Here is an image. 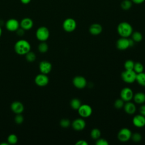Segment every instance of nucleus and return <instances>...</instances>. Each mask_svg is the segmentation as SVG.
Instances as JSON below:
<instances>
[{
	"label": "nucleus",
	"instance_id": "a878e982",
	"mask_svg": "<svg viewBox=\"0 0 145 145\" xmlns=\"http://www.w3.org/2000/svg\"><path fill=\"white\" fill-rule=\"evenodd\" d=\"M38 50L41 53H45L48 50V45L45 41H41L38 46Z\"/></svg>",
	"mask_w": 145,
	"mask_h": 145
},
{
	"label": "nucleus",
	"instance_id": "1a4fd4ad",
	"mask_svg": "<svg viewBox=\"0 0 145 145\" xmlns=\"http://www.w3.org/2000/svg\"><path fill=\"white\" fill-rule=\"evenodd\" d=\"M20 27V23L18 20L12 18L8 19L6 23V29L11 32L16 31Z\"/></svg>",
	"mask_w": 145,
	"mask_h": 145
},
{
	"label": "nucleus",
	"instance_id": "4468645a",
	"mask_svg": "<svg viewBox=\"0 0 145 145\" xmlns=\"http://www.w3.org/2000/svg\"><path fill=\"white\" fill-rule=\"evenodd\" d=\"M86 126L85 121L82 118H77L72 123V128L76 131H80L84 129Z\"/></svg>",
	"mask_w": 145,
	"mask_h": 145
},
{
	"label": "nucleus",
	"instance_id": "e433bc0d",
	"mask_svg": "<svg viewBox=\"0 0 145 145\" xmlns=\"http://www.w3.org/2000/svg\"><path fill=\"white\" fill-rule=\"evenodd\" d=\"M76 145H87L88 143L84 140H79L75 143Z\"/></svg>",
	"mask_w": 145,
	"mask_h": 145
},
{
	"label": "nucleus",
	"instance_id": "9b49d317",
	"mask_svg": "<svg viewBox=\"0 0 145 145\" xmlns=\"http://www.w3.org/2000/svg\"><path fill=\"white\" fill-rule=\"evenodd\" d=\"M74 86L79 89L84 88L87 85V80L82 76H76L72 80Z\"/></svg>",
	"mask_w": 145,
	"mask_h": 145
},
{
	"label": "nucleus",
	"instance_id": "f257e3e1",
	"mask_svg": "<svg viewBox=\"0 0 145 145\" xmlns=\"http://www.w3.org/2000/svg\"><path fill=\"white\" fill-rule=\"evenodd\" d=\"M15 52L19 55H25L31 50V45L25 40H18L14 45Z\"/></svg>",
	"mask_w": 145,
	"mask_h": 145
},
{
	"label": "nucleus",
	"instance_id": "2f4dec72",
	"mask_svg": "<svg viewBox=\"0 0 145 145\" xmlns=\"http://www.w3.org/2000/svg\"><path fill=\"white\" fill-rule=\"evenodd\" d=\"M60 125L63 128H67L70 125V121L69 120L66 118H63L60 121Z\"/></svg>",
	"mask_w": 145,
	"mask_h": 145
},
{
	"label": "nucleus",
	"instance_id": "423d86ee",
	"mask_svg": "<svg viewBox=\"0 0 145 145\" xmlns=\"http://www.w3.org/2000/svg\"><path fill=\"white\" fill-rule=\"evenodd\" d=\"M131 132L130 130L127 128H123L121 129L118 133V139L122 142L128 141L131 137Z\"/></svg>",
	"mask_w": 145,
	"mask_h": 145
},
{
	"label": "nucleus",
	"instance_id": "a211bd4d",
	"mask_svg": "<svg viewBox=\"0 0 145 145\" xmlns=\"http://www.w3.org/2000/svg\"><path fill=\"white\" fill-rule=\"evenodd\" d=\"M103 31L102 26L99 23H93L91 24L89 28V31L93 35H98L101 33Z\"/></svg>",
	"mask_w": 145,
	"mask_h": 145
},
{
	"label": "nucleus",
	"instance_id": "c9c22d12",
	"mask_svg": "<svg viewBox=\"0 0 145 145\" xmlns=\"http://www.w3.org/2000/svg\"><path fill=\"white\" fill-rule=\"evenodd\" d=\"M16 33L19 35V36H22V35H24V29H23V28H22L21 27H20V28H18L16 31Z\"/></svg>",
	"mask_w": 145,
	"mask_h": 145
},
{
	"label": "nucleus",
	"instance_id": "4c0bfd02",
	"mask_svg": "<svg viewBox=\"0 0 145 145\" xmlns=\"http://www.w3.org/2000/svg\"><path fill=\"white\" fill-rule=\"evenodd\" d=\"M139 111H140V114L145 116V105H143L140 106Z\"/></svg>",
	"mask_w": 145,
	"mask_h": 145
},
{
	"label": "nucleus",
	"instance_id": "f3484780",
	"mask_svg": "<svg viewBox=\"0 0 145 145\" xmlns=\"http://www.w3.org/2000/svg\"><path fill=\"white\" fill-rule=\"evenodd\" d=\"M11 109L16 114H21L24 110V105L20 101H14L11 104Z\"/></svg>",
	"mask_w": 145,
	"mask_h": 145
},
{
	"label": "nucleus",
	"instance_id": "412c9836",
	"mask_svg": "<svg viewBox=\"0 0 145 145\" xmlns=\"http://www.w3.org/2000/svg\"><path fill=\"white\" fill-rule=\"evenodd\" d=\"M135 80L140 86L145 87V73L142 72L140 73L137 74Z\"/></svg>",
	"mask_w": 145,
	"mask_h": 145
},
{
	"label": "nucleus",
	"instance_id": "4be33fe9",
	"mask_svg": "<svg viewBox=\"0 0 145 145\" xmlns=\"http://www.w3.org/2000/svg\"><path fill=\"white\" fill-rule=\"evenodd\" d=\"M133 2L131 0H123L121 3V7L123 10H129L132 7Z\"/></svg>",
	"mask_w": 145,
	"mask_h": 145
},
{
	"label": "nucleus",
	"instance_id": "58836bf2",
	"mask_svg": "<svg viewBox=\"0 0 145 145\" xmlns=\"http://www.w3.org/2000/svg\"><path fill=\"white\" fill-rule=\"evenodd\" d=\"M132 1L133 3L137 4V5H139L141 4L142 3H143L144 2L145 0H131Z\"/></svg>",
	"mask_w": 145,
	"mask_h": 145
},
{
	"label": "nucleus",
	"instance_id": "7c9ffc66",
	"mask_svg": "<svg viewBox=\"0 0 145 145\" xmlns=\"http://www.w3.org/2000/svg\"><path fill=\"white\" fill-rule=\"evenodd\" d=\"M114 105L117 109H121L124 106V101L121 98L117 99L114 104Z\"/></svg>",
	"mask_w": 145,
	"mask_h": 145
},
{
	"label": "nucleus",
	"instance_id": "a19ab883",
	"mask_svg": "<svg viewBox=\"0 0 145 145\" xmlns=\"http://www.w3.org/2000/svg\"><path fill=\"white\" fill-rule=\"evenodd\" d=\"M31 0H20L21 2L23 3V4H24V5H27V4H28L30 2H31Z\"/></svg>",
	"mask_w": 145,
	"mask_h": 145
},
{
	"label": "nucleus",
	"instance_id": "aec40b11",
	"mask_svg": "<svg viewBox=\"0 0 145 145\" xmlns=\"http://www.w3.org/2000/svg\"><path fill=\"white\" fill-rule=\"evenodd\" d=\"M135 102L137 104H143L145 102V94L143 92H138L133 96Z\"/></svg>",
	"mask_w": 145,
	"mask_h": 145
},
{
	"label": "nucleus",
	"instance_id": "0eeeda50",
	"mask_svg": "<svg viewBox=\"0 0 145 145\" xmlns=\"http://www.w3.org/2000/svg\"><path fill=\"white\" fill-rule=\"evenodd\" d=\"M78 110L79 114L82 117H83V118L89 117L92 113V108L87 104L81 105V106L79 107Z\"/></svg>",
	"mask_w": 145,
	"mask_h": 145
},
{
	"label": "nucleus",
	"instance_id": "f704fd0d",
	"mask_svg": "<svg viewBox=\"0 0 145 145\" xmlns=\"http://www.w3.org/2000/svg\"><path fill=\"white\" fill-rule=\"evenodd\" d=\"M96 144L97 145H108L109 143L108 141L104 139V138H101V139H97L96 142Z\"/></svg>",
	"mask_w": 145,
	"mask_h": 145
},
{
	"label": "nucleus",
	"instance_id": "72a5a7b5",
	"mask_svg": "<svg viewBox=\"0 0 145 145\" xmlns=\"http://www.w3.org/2000/svg\"><path fill=\"white\" fill-rule=\"evenodd\" d=\"M24 117L21 114H16V116L15 117V122L17 124H21L23 122Z\"/></svg>",
	"mask_w": 145,
	"mask_h": 145
},
{
	"label": "nucleus",
	"instance_id": "79ce46f5",
	"mask_svg": "<svg viewBox=\"0 0 145 145\" xmlns=\"http://www.w3.org/2000/svg\"><path fill=\"white\" fill-rule=\"evenodd\" d=\"M2 32V29H1V27H0V37L1 36Z\"/></svg>",
	"mask_w": 145,
	"mask_h": 145
},
{
	"label": "nucleus",
	"instance_id": "9d476101",
	"mask_svg": "<svg viewBox=\"0 0 145 145\" xmlns=\"http://www.w3.org/2000/svg\"><path fill=\"white\" fill-rule=\"evenodd\" d=\"M121 98L124 101H130L133 98V92L131 89L128 87L123 88L120 93Z\"/></svg>",
	"mask_w": 145,
	"mask_h": 145
},
{
	"label": "nucleus",
	"instance_id": "cd10ccee",
	"mask_svg": "<svg viewBox=\"0 0 145 145\" xmlns=\"http://www.w3.org/2000/svg\"><path fill=\"white\" fill-rule=\"evenodd\" d=\"M18 140V138L15 134H11L9 135L7 137V141L8 144H16Z\"/></svg>",
	"mask_w": 145,
	"mask_h": 145
},
{
	"label": "nucleus",
	"instance_id": "473e14b6",
	"mask_svg": "<svg viewBox=\"0 0 145 145\" xmlns=\"http://www.w3.org/2000/svg\"><path fill=\"white\" fill-rule=\"evenodd\" d=\"M131 138L134 142H139L142 139V135L139 133H134L133 134H131Z\"/></svg>",
	"mask_w": 145,
	"mask_h": 145
},
{
	"label": "nucleus",
	"instance_id": "f03ea898",
	"mask_svg": "<svg viewBox=\"0 0 145 145\" xmlns=\"http://www.w3.org/2000/svg\"><path fill=\"white\" fill-rule=\"evenodd\" d=\"M117 32L121 37L127 38L133 33V27L129 23L123 22L118 25Z\"/></svg>",
	"mask_w": 145,
	"mask_h": 145
},
{
	"label": "nucleus",
	"instance_id": "2eb2a0df",
	"mask_svg": "<svg viewBox=\"0 0 145 145\" xmlns=\"http://www.w3.org/2000/svg\"><path fill=\"white\" fill-rule=\"evenodd\" d=\"M133 123L137 127H142L145 125V116L142 114L136 115L133 119Z\"/></svg>",
	"mask_w": 145,
	"mask_h": 145
},
{
	"label": "nucleus",
	"instance_id": "f8f14e48",
	"mask_svg": "<svg viewBox=\"0 0 145 145\" xmlns=\"http://www.w3.org/2000/svg\"><path fill=\"white\" fill-rule=\"evenodd\" d=\"M52 64L47 61H42L39 64V69L41 73L48 74L52 70Z\"/></svg>",
	"mask_w": 145,
	"mask_h": 145
},
{
	"label": "nucleus",
	"instance_id": "7ed1b4c3",
	"mask_svg": "<svg viewBox=\"0 0 145 145\" xmlns=\"http://www.w3.org/2000/svg\"><path fill=\"white\" fill-rule=\"evenodd\" d=\"M50 32L48 28L44 26H41L38 28L36 32L37 39L41 41H45L49 38Z\"/></svg>",
	"mask_w": 145,
	"mask_h": 145
},
{
	"label": "nucleus",
	"instance_id": "6e6552de",
	"mask_svg": "<svg viewBox=\"0 0 145 145\" xmlns=\"http://www.w3.org/2000/svg\"><path fill=\"white\" fill-rule=\"evenodd\" d=\"M35 83L40 87L46 86L49 83V78L46 74H40L37 75L35 78Z\"/></svg>",
	"mask_w": 145,
	"mask_h": 145
},
{
	"label": "nucleus",
	"instance_id": "b1692460",
	"mask_svg": "<svg viewBox=\"0 0 145 145\" xmlns=\"http://www.w3.org/2000/svg\"><path fill=\"white\" fill-rule=\"evenodd\" d=\"M131 35L132 36L131 39L135 42H140L143 39V36L142 33L138 31H135L134 32H133Z\"/></svg>",
	"mask_w": 145,
	"mask_h": 145
},
{
	"label": "nucleus",
	"instance_id": "5701e85b",
	"mask_svg": "<svg viewBox=\"0 0 145 145\" xmlns=\"http://www.w3.org/2000/svg\"><path fill=\"white\" fill-rule=\"evenodd\" d=\"M81 105H82L81 101H80L79 99L76 98H74L72 99L70 102V105L71 108L75 110H78L79 108V107L81 106Z\"/></svg>",
	"mask_w": 145,
	"mask_h": 145
},
{
	"label": "nucleus",
	"instance_id": "39448f33",
	"mask_svg": "<svg viewBox=\"0 0 145 145\" xmlns=\"http://www.w3.org/2000/svg\"><path fill=\"white\" fill-rule=\"evenodd\" d=\"M62 27L66 32H71L74 31L76 27V21L72 18H67L63 21Z\"/></svg>",
	"mask_w": 145,
	"mask_h": 145
},
{
	"label": "nucleus",
	"instance_id": "6ab92c4d",
	"mask_svg": "<svg viewBox=\"0 0 145 145\" xmlns=\"http://www.w3.org/2000/svg\"><path fill=\"white\" fill-rule=\"evenodd\" d=\"M123 107L125 111L129 114H133L136 111V106L135 104L130 101H127V103L124 104Z\"/></svg>",
	"mask_w": 145,
	"mask_h": 145
},
{
	"label": "nucleus",
	"instance_id": "c756f323",
	"mask_svg": "<svg viewBox=\"0 0 145 145\" xmlns=\"http://www.w3.org/2000/svg\"><path fill=\"white\" fill-rule=\"evenodd\" d=\"M134 62L132 60H127L124 63V67L125 70H133L134 66Z\"/></svg>",
	"mask_w": 145,
	"mask_h": 145
},
{
	"label": "nucleus",
	"instance_id": "20e7f679",
	"mask_svg": "<svg viewBox=\"0 0 145 145\" xmlns=\"http://www.w3.org/2000/svg\"><path fill=\"white\" fill-rule=\"evenodd\" d=\"M137 73L134 70L123 71L121 74L122 80L127 83H132L136 80Z\"/></svg>",
	"mask_w": 145,
	"mask_h": 145
},
{
	"label": "nucleus",
	"instance_id": "393cba45",
	"mask_svg": "<svg viewBox=\"0 0 145 145\" xmlns=\"http://www.w3.org/2000/svg\"><path fill=\"white\" fill-rule=\"evenodd\" d=\"M143 70H144V67H143V65L141 63L136 62V63H134V66L133 70L137 74L143 72Z\"/></svg>",
	"mask_w": 145,
	"mask_h": 145
},
{
	"label": "nucleus",
	"instance_id": "ddd939ff",
	"mask_svg": "<svg viewBox=\"0 0 145 145\" xmlns=\"http://www.w3.org/2000/svg\"><path fill=\"white\" fill-rule=\"evenodd\" d=\"M116 46L119 50H123L127 49L129 47H130L129 39L126 37H121V38L117 40Z\"/></svg>",
	"mask_w": 145,
	"mask_h": 145
},
{
	"label": "nucleus",
	"instance_id": "dca6fc26",
	"mask_svg": "<svg viewBox=\"0 0 145 145\" xmlns=\"http://www.w3.org/2000/svg\"><path fill=\"white\" fill-rule=\"evenodd\" d=\"M33 25V20L29 18H25L23 19L20 22V27L24 30H29L31 29Z\"/></svg>",
	"mask_w": 145,
	"mask_h": 145
},
{
	"label": "nucleus",
	"instance_id": "bb28decb",
	"mask_svg": "<svg viewBox=\"0 0 145 145\" xmlns=\"http://www.w3.org/2000/svg\"><path fill=\"white\" fill-rule=\"evenodd\" d=\"M101 132L98 129H93L91 130V137L93 139H97L100 137Z\"/></svg>",
	"mask_w": 145,
	"mask_h": 145
},
{
	"label": "nucleus",
	"instance_id": "c85d7f7f",
	"mask_svg": "<svg viewBox=\"0 0 145 145\" xmlns=\"http://www.w3.org/2000/svg\"><path fill=\"white\" fill-rule=\"evenodd\" d=\"M25 55V59L28 62H33L34 61H35L36 58V56L35 53L31 51L28 52Z\"/></svg>",
	"mask_w": 145,
	"mask_h": 145
},
{
	"label": "nucleus",
	"instance_id": "ea45409f",
	"mask_svg": "<svg viewBox=\"0 0 145 145\" xmlns=\"http://www.w3.org/2000/svg\"><path fill=\"white\" fill-rule=\"evenodd\" d=\"M129 46H130V47L133 46L134 45V44L135 41L132 39H129Z\"/></svg>",
	"mask_w": 145,
	"mask_h": 145
}]
</instances>
